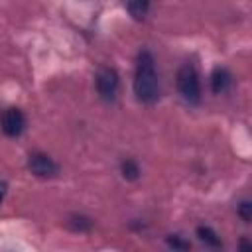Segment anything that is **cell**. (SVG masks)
I'll list each match as a JSON object with an SVG mask.
<instances>
[{
	"instance_id": "obj_1",
	"label": "cell",
	"mask_w": 252,
	"mask_h": 252,
	"mask_svg": "<svg viewBox=\"0 0 252 252\" xmlns=\"http://www.w3.org/2000/svg\"><path fill=\"white\" fill-rule=\"evenodd\" d=\"M134 94L144 104H152L159 98V79L156 71V59L148 49L140 51L136 59Z\"/></svg>"
},
{
	"instance_id": "obj_2",
	"label": "cell",
	"mask_w": 252,
	"mask_h": 252,
	"mask_svg": "<svg viewBox=\"0 0 252 252\" xmlns=\"http://www.w3.org/2000/svg\"><path fill=\"white\" fill-rule=\"evenodd\" d=\"M177 91L185 102L197 104L201 100V81L193 65H183L177 71Z\"/></svg>"
},
{
	"instance_id": "obj_3",
	"label": "cell",
	"mask_w": 252,
	"mask_h": 252,
	"mask_svg": "<svg viewBox=\"0 0 252 252\" xmlns=\"http://www.w3.org/2000/svg\"><path fill=\"white\" fill-rule=\"evenodd\" d=\"M96 93L98 96L104 100V102H112L118 94V87H120V79H118V73L112 69V67H102L98 69L96 73Z\"/></svg>"
},
{
	"instance_id": "obj_4",
	"label": "cell",
	"mask_w": 252,
	"mask_h": 252,
	"mask_svg": "<svg viewBox=\"0 0 252 252\" xmlns=\"http://www.w3.org/2000/svg\"><path fill=\"white\" fill-rule=\"evenodd\" d=\"M0 124H2V132L6 134V136H12V138H16V136H20L22 132H24V128H26V116H24V112L20 110V108H6L4 112H2V116H0Z\"/></svg>"
},
{
	"instance_id": "obj_5",
	"label": "cell",
	"mask_w": 252,
	"mask_h": 252,
	"mask_svg": "<svg viewBox=\"0 0 252 252\" xmlns=\"http://www.w3.org/2000/svg\"><path fill=\"white\" fill-rule=\"evenodd\" d=\"M28 167L32 169L33 175L37 177H55L59 167L57 163L47 156V154H41V152H33L28 159Z\"/></svg>"
},
{
	"instance_id": "obj_6",
	"label": "cell",
	"mask_w": 252,
	"mask_h": 252,
	"mask_svg": "<svg viewBox=\"0 0 252 252\" xmlns=\"http://www.w3.org/2000/svg\"><path fill=\"white\" fill-rule=\"evenodd\" d=\"M230 83H232V77H230V73L224 67H217L213 71V75H211V89H213L215 94L224 93L230 87Z\"/></svg>"
},
{
	"instance_id": "obj_7",
	"label": "cell",
	"mask_w": 252,
	"mask_h": 252,
	"mask_svg": "<svg viewBox=\"0 0 252 252\" xmlns=\"http://www.w3.org/2000/svg\"><path fill=\"white\" fill-rule=\"evenodd\" d=\"M197 236L205 242V244H209V246H219L220 244V238H219V234L211 228V226H205V224H201V226H197Z\"/></svg>"
},
{
	"instance_id": "obj_8",
	"label": "cell",
	"mask_w": 252,
	"mask_h": 252,
	"mask_svg": "<svg viewBox=\"0 0 252 252\" xmlns=\"http://www.w3.org/2000/svg\"><path fill=\"white\" fill-rule=\"evenodd\" d=\"M150 8V0H128V10L134 18H144Z\"/></svg>"
},
{
	"instance_id": "obj_9",
	"label": "cell",
	"mask_w": 252,
	"mask_h": 252,
	"mask_svg": "<svg viewBox=\"0 0 252 252\" xmlns=\"http://www.w3.org/2000/svg\"><path fill=\"white\" fill-rule=\"evenodd\" d=\"M122 175H124L126 179H136V177L140 175V167H138V163L132 161V159H126V161L122 163Z\"/></svg>"
},
{
	"instance_id": "obj_10",
	"label": "cell",
	"mask_w": 252,
	"mask_h": 252,
	"mask_svg": "<svg viewBox=\"0 0 252 252\" xmlns=\"http://www.w3.org/2000/svg\"><path fill=\"white\" fill-rule=\"evenodd\" d=\"M69 222H71V226H73L75 230H87V228H91V224H93L89 219H85V217H81V215H79V217H77V215L71 217Z\"/></svg>"
},
{
	"instance_id": "obj_11",
	"label": "cell",
	"mask_w": 252,
	"mask_h": 252,
	"mask_svg": "<svg viewBox=\"0 0 252 252\" xmlns=\"http://www.w3.org/2000/svg\"><path fill=\"white\" fill-rule=\"evenodd\" d=\"M238 215H240V219L244 222H250L252 220V205H250V201H242L238 205Z\"/></svg>"
},
{
	"instance_id": "obj_12",
	"label": "cell",
	"mask_w": 252,
	"mask_h": 252,
	"mask_svg": "<svg viewBox=\"0 0 252 252\" xmlns=\"http://www.w3.org/2000/svg\"><path fill=\"white\" fill-rule=\"evenodd\" d=\"M167 244L173 246V248H179V250H187V248H189V242H183V240H179L177 236L167 238Z\"/></svg>"
},
{
	"instance_id": "obj_13",
	"label": "cell",
	"mask_w": 252,
	"mask_h": 252,
	"mask_svg": "<svg viewBox=\"0 0 252 252\" xmlns=\"http://www.w3.org/2000/svg\"><path fill=\"white\" fill-rule=\"evenodd\" d=\"M4 195H6V183L0 181V205H2V201H4Z\"/></svg>"
}]
</instances>
